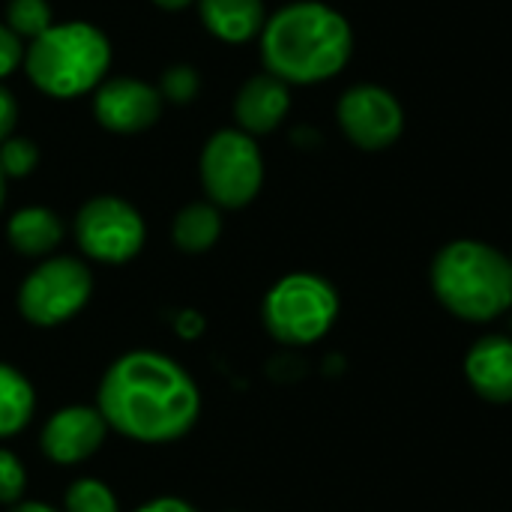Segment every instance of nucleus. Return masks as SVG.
Returning <instances> with one entry per match:
<instances>
[{
    "label": "nucleus",
    "mask_w": 512,
    "mask_h": 512,
    "mask_svg": "<svg viewBox=\"0 0 512 512\" xmlns=\"http://www.w3.org/2000/svg\"><path fill=\"white\" fill-rule=\"evenodd\" d=\"M27 489V471L15 453L0 447V504H18Z\"/></svg>",
    "instance_id": "4be33fe9"
},
{
    "label": "nucleus",
    "mask_w": 512,
    "mask_h": 512,
    "mask_svg": "<svg viewBox=\"0 0 512 512\" xmlns=\"http://www.w3.org/2000/svg\"><path fill=\"white\" fill-rule=\"evenodd\" d=\"M72 228L78 249L99 264H126L144 249L147 240L144 216L117 195L90 198L78 210Z\"/></svg>",
    "instance_id": "6e6552de"
},
{
    "label": "nucleus",
    "mask_w": 512,
    "mask_h": 512,
    "mask_svg": "<svg viewBox=\"0 0 512 512\" xmlns=\"http://www.w3.org/2000/svg\"><path fill=\"white\" fill-rule=\"evenodd\" d=\"M9 512H60V510H54V507H48V504H42V501H18V504H12V510Z\"/></svg>",
    "instance_id": "bb28decb"
},
{
    "label": "nucleus",
    "mask_w": 512,
    "mask_h": 512,
    "mask_svg": "<svg viewBox=\"0 0 512 512\" xmlns=\"http://www.w3.org/2000/svg\"><path fill=\"white\" fill-rule=\"evenodd\" d=\"M24 39L15 36L6 24H0V81L24 66Z\"/></svg>",
    "instance_id": "5701e85b"
},
{
    "label": "nucleus",
    "mask_w": 512,
    "mask_h": 512,
    "mask_svg": "<svg viewBox=\"0 0 512 512\" xmlns=\"http://www.w3.org/2000/svg\"><path fill=\"white\" fill-rule=\"evenodd\" d=\"M465 378L480 399L492 405H510L512 336H504V333L480 336L465 354Z\"/></svg>",
    "instance_id": "ddd939ff"
},
{
    "label": "nucleus",
    "mask_w": 512,
    "mask_h": 512,
    "mask_svg": "<svg viewBox=\"0 0 512 512\" xmlns=\"http://www.w3.org/2000/svg\"><path fill=\"white\" fill-rule=\"evenodd\" d=\"M159 9H168V12H180V9H186V6H192V3H198V0H153Z\"/></svg>",
    "instance_id": "cd10ccee"
},
{
    "label": "nucleus",
    "mask_w": 512,
    "mask_h": 512,
    "mask_svg": "<svg viewBox=\"0 0 512 512\" xmlns=\"http://www.w3.org/2000/svg\"><path fill=\"white\" fill-rule=\"evenodd\" d=\"M15 36L33 42L54 24V12L48 0H9L6 3V21H3Z\"/></svg>",
    "instance_id": "a211bd4d"
},
{
    "label": "nucleus",
    "mask_w": 512,
    "mask_h": 512,
    "mask_svg": "<svg viewBox=\"0 0 512 512\" xmlns=\"http://www.w3.org/2000/svg\"><path fill=\"white\" fill-rule=\"evenodd\" d=\"M165 99L141 78H108L93 90V117L114 135H138L159 123Z\"/></svg>",
    "instance_id": "9d476101"
},
{
    "label": "nucleus",
    "mask_w": 512,
    "mask_h": 512,
    "mask_svg": "<svg viewBox=\"0 0 512 512\" xmlns=\"http://www.w3.org/2000/svg\"><path fill=\"white\" fill-rule=\"evenodd\" d=\"M132 512H198L192 504H186L183 498H153L147 504H141Z\"/></svg>",
    "instance_id": "a878e982"
},
{
    "label": "nucleus",
    "mask_w": 512,
    "mask_h": 512,
    "mask_svg": "<svg viewBox=\"0 0 512 512\" xmlns=\"http://www.w3.org/2000/svg\"><path fill=\"white\" fill-rule=\"evenodd\" d=\"M63 512H120V504L102 480L81 477L69 483L66 498H63Z\"/></svg>",
    "instance_id": "6ab92c4d"
},
{
    "label": "nucleus",
    "mask_w": 512,
    "mask_h": 512,
    "mask_svg": "<svg viewBox=\"0 0 512 512\" xmlns=\"http://www.w3.org/2000/svg\"><path fill=\"white\" fill-rule=\"evenodd\" d=\"M336 120L342 135L366 153L393 147L405 132V108L399 96L372 81L354 84L339 96Z\"/></svg>",
    "instance_id": "1a4fd4ad"
},
{
    "label": "nucleus",
    "mask_w": 512,
    "mask_h": 512,
    "mask_svg": "<svg viewBox=\"0 0 512 512\" xmlns=\"http://www.w3.org/2000/svg\"><path fill=\"white\" fill-rule=\"evenodd\" d=\"M288 111H291V87L270 72L252 75L234 96L237 129L252 138L279 129Z\"/></svg>",
    "instance_id": "f8f14e48"
},
{
    "label": "nucleus",
    "mask_w": 512,
    "mask_h": 512,
    "mask_svg": "<svg viewBox=\"0 0 512 512\" xmlns=\"http://www.w3.org/2000/svg\"><path fill=\"white\" fill-rule=\"evenodd\" d=\"M258 42L264 72L288 87L330 81L354 54L351 21L321 0H297L267 15Z\"/></svg>",
    "instance_id": "f03ea898"
},
{
    "label": "nucleus",
    "mask_w": 512,
    "mask_h": 512,
    "mask_svg": "<svg viewBox=\"0 0 512 512\" xmlns=\"http://www.w3.org/2000/svg\"><path fill=\"white\" fill-rule=\"evenodd\" d=\"M510 261H512V255H510Z\"/></svg>",
    "instance_id": "c756f323"
},
{
    "label": "nucleus",
    "mask_w": 512,
    "mask_h": 512,
    "mask_svg": "<svg viewBox=\"0 0 512 512\" xmlns=\"http://www.w3.org/2000/svg\"><path fill=\"white\" fill-rule=\"evenodd\" d=\"M174 330H177V336H183V339H195V336H201V333H204V318H201L198 312L186 309V312H180V315H177Z\"/></svg>",
    "instance_id": "393cba45"
},
{
    "label": "nucleus",
    "mask_w": 512,
    "mask_h": 512,
    "mask_svg": "<svg viewBox=\"0 0 512 512\" xmlns=\"http://www.w3.org/2000/svg\"><path fill=\"white\" fill-rule=\"evenodd\" d=\"M108 432L96 405H66L48 417L39 444L54 465H78L102 450Z\"/></svg>",
    "instance_id": "9b49d317"
},
{
    "label": "nucleus",
    "mask_w": 512,
    "mask_h": 512,
    "mask_svg": "<svg viewBox=\"0 0 512 512\" xmlns=\"http://www.w3.org/2000/svg\"><path fill=\"white\" fill-rule=\"evenodd\" d=\"M111 69L108 36L87 21L51 24L24 48L30 84L51 99H78L93 93Z\"/></svg>",
    "instance_id": "20e7f679"
},
{
    "label": "nucleus",
    "mask_w": 512,
    "mask_h": 512,
    "mask_svg": "<svg viewBox=\"0 0 512 512\" xmlns=\"http://www.w3.org/2000/svg\"><path fill=\"white\" fill-rule=\"evenodd\" d=\"M339 318V294L318 273L282 276L261 303L267 333L291 348L321 342Z\"/></svg>",
    "instance_id": "39448f33"
},
{
    "label": "nucleus",
    "mask_w": 512,
    "mask_h": 512,
    "mask_svg": "<svg viewBox=\"0 0 512 512\" xmlns=\"http://www.w3.org/2000/svg\"><path fill=\"white\" fill-rule=\"evenodd\" d=\"M93 294V273L81 258L48 255L18 288V312L33 327H60L72 321Z\"/></svg>",
    "instance_id": "0eeeda50"
},
{
    "label": "nucleus",
    "mask_w": 512,
    "mask_h": 512,
    "mask_svg": "<svg viewBox=\"0 0 512 512\" xmlns=\"http://www.w3.org/2000/svg\"><path fill=\"white\" fill-rule=\"evenodd\" d=\"M36 411L33 384L9 363H0V438L18 435Z\"/></svg>",
    "instance_id": "f3484780"
},
{
    "label": "nucleus",
    "mask_w": 512,
    "mask_h": 512,
    "mask_svg": "<svg viewBox=\"0 0 512 512\" xmlns=\"http://www.w3.org/2000/svg\"><path fill=\"white\" fill-rule=\"evenodd\" d=\"M36 165H39V147L33 138L12 135L0 144V171L6 180H21L33 174Z\"/></svg>",
    "instance_id": "aec40b11"
},
{
    "label": "nucleus",
    "mask_w": 512,
    "mask_h": 512,
    "mask_svg": "<svg viewBox=\"0 0 512 512\" xmlns=\"http://www.w3.org/2000/svg\"><path fill=\"white\" fill-rule=\"evenodd\" d=\"M96 408L108 429L138 444H171L192 432L201 393L192 375L159 351H129L102 375Z\"/></svg>",
    "instance_id": "f257e3e1"
},
{
    "label": "nucleus",
    "mask_w": 512,
    "mask_h": 512,
    "mask_svg": "<svg viewBox=\"0 0 512 512\" xmlns=\"http://www.w3.org/2000/svg\"><path fill=\"white\" fill-rule=\"evenodd\" d=\"M198 15L207 33L228 45L258 39L267 24L264 0H198Z\"/></svg>",
    "instance_id": "4468645a"
},
{
    "label": "nucleus",
    "mask_w": 512,
    "mask_h": 512,
    "mask_svg": "<svg viewBox=\"0 0 512 512\" xmlns=\"http://www.w3.org/2000/svg\"><path fill=\"white\" fill-rule=\"evenodd\" d=\"M201 186L207 201L219 210L252 204L264 186V156L258 141L240 129L213 132L201 150Z\"/></svg>",
    "instance_id": "423d86ee"
},
{
    "label": "nucleus",
    "mask_w": 512,
    "mask_h": 512,
    "mask_svg": "<svg viewBox=\"0 0 512 512\" xmlns=\"http://www.w3.org/2000/svg\"><path fill=\"white\" fill-rule=\"evenodd\" d=\"M159 93L165 102H174V105H186L192 102L198 93H201V75L195 66L189 63H177V66H168L159 78Z\"/></svg>",
    "instance_id": "412c9836"
},
{
    "label": "nucleus",
    "mask_w": 512,
    "mask_h": 512,
    "mask_svg": "<svg viewBox=\"0 0 512 512\" xmlns=\"http://www.w3.org/2000/svg\"><path fill=\"white\" fill-rule=\"evenodd\" d=\"M15 123H18V102L6 87H0V144L15 135Z\"/></svg>",
    "instance_id": "b1692460"
},
{
    "label": "nucleus",
    "mask_w": 512,
    "mask_h": 512,
    "mask_svg": "<svg viewBox=\"0 0 512 512\" xmlns=\"http://www.w3.org/2000/svg\"><path fill=\"white\" fill-rule=\"evenodd\" d=\"M435 300L459 321L489 324L512 312V261L483 240H453L429 270Z\"/></svg>",
    "instance_id": "7ed1b4c3"
},
{
    "label": "nucleus",
    "mask_w": 512,
    "mask_h": 512,
    "mask_svg": "<svg viewBox=\"0 0 512 512\" xmlns=\"http://www.w3.org/2000/svg\"><path fill=\"white\" fill-rule=\"evenodd\" d=\"M3 201H6V177L0 171V210H3Z\"/></svg>",
    "instance_id": "c85d7f7f"
},
{
    "label": "nucleus",
    "mask_w": 512,
    "mask_h": 512,
    "mask_svg": "<svg viewBox=\"0 0 512 512\" xmlns=\"http://www.w3.org/2000/svg\"><path fill=\"white\" fill-rule=\"evenodd\" d=\"M9 246L24 258H48L63 243V222L48 207H21L6 225Z\"/></svg>",
    "instance_id": "2eb2a0df"
},
{
    "label": "nucleus",
    "mask_w": 512,
    "mask_h": 512,
    "mask_svg": "<svg viewBox=\"0 0 512 512\" xmlns=\"http://www.w3.org/2000/svg\"><path fill=\"white\" fill-rule=\"evenodd\" d=\"M174 243L186 255H201L222 237V210L210 201H192L174 216Z\"/></svg>",
    "instance_id": "dca6fc26"
}]
</instances>
